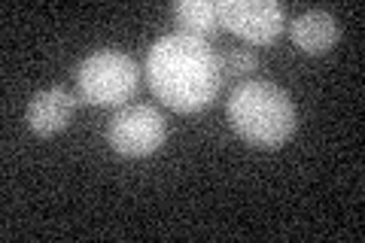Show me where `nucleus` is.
I'll use <instances>...</instances> for the list:
<instances>
[{"instance_id":"1","label":"nucleus","mask_w":365,"mask_h":243,"mask_svg":"<svg viewBox=\"0 0 365 243\" xmlns=\"http://www.w3.org/2000/svg\"><path fill=\"white\" fill-rule=\"evenodd\" d=\"M146 79L155 98L177 113H201L222 86L220 55L204 37L168 33L146 55Z\"/></svg>"},{"instance_id":"2","label":"nucleus","mask_w":365,"mask_h":243,"mask_svg":"<svg viewBox=\"0 0 365 243\" xmlns=\"http://www.w3.org/2000/svg\"><path fill=\"white\" fill-rule=\"evenodd\" d=\"M232 131L259 149H277L295 131V107L280 86L265 79H244L225 103Z\"/></svg>"},{"instance_id":"4","label":"nucleus","mask_w":365,"mask_h":243,"mask_svg":"<svg viewBox=\"0 0 365 243\" xmlns=\"http://www.w3.org/2000/svg\"><path fill=\"white\" fill-rule=\"evenodd\" d=\"M165 137L168 119L153 103H128L107 125V143L125 158H143L158 152Z\"/></svg>"},{"instance_id":"5","label":"nucleus","mask_w":365,"mask_h":243,"mask_svg":"<svg viewBox=\"0 0 365 243\" xmlns=\"http://www.w3.org/2000/svg\"><path fill=\"white\" fill-rule=\"evenodd\" d=\"M283 25L287 13L277 0H220V28H228L247 43H274Z\"/></svg>"},{"instance_id":"9","label":"nucleus","mask_w":365,"mask_h":243,"mask_svg":"<svg viewBox=\"0 0 365 243\" xmlns=\"http://www.w3.org/2000/svg\"><path fill=\"white\" fill-rule=\"evenodd\" d=\"M220 55V73L222 79H247L250 73H256L259 58L247 46H232V49H216Z\"/></svg>"},{"instance_id":"6","label":"nucleus","mask_w":365,"mask_h":243,"mask_svg":"<svg viewBox=\"0 0 365 243\" xmlns=\"http://www.w3.org/2000/svg\"><path fill=\"white\" fill-rule=\"evenodd\" d=\"M79 98L67 88H46L28 103V128L40 137H52L71 125Z\"/></svg>"},{"instance_id":"7","label":"nucleus","mask_w":365,"mask_h":243,"mask_svg":"<svg viewBox=\"0 0 365 243\" xmlns=\"http://www.w3.org/2000/svg\"><path fill=\"white\" fill-rule=\"evenodd\" d=\"M289 37L307 55H323L329 52L341 37V25L332 13L326 9H307L289 21Z\"/></svg>"},{"instance_id":"3","label":"nucleus","mask_w":365,"mask_h":243,"mask_svg":"<svg viewBox=\"0 0 365 243\" xmlns=\"http://www.w3.org/2000/svg\"><path fill=\"white\" fill-rule=\"evenodd\" d=\"M140 86V67L128 52L98 49L76 67L79 98L95 107H122Z\"/></svg>"},{"instance_id":"8","label":"nucleus","mask_w":365,"mask_h":243,"mask_svg":"<svg viewBox=\"0 0 365 243\" xmlns=\"http://www.w3.org/2000/svg\"><path fill=\"white\" fill-rule=\"evenodd\" d=\"M170 13L177 19L180 33L207 40L220 31V4H213V0H177Z\"/></svg>"}]
</instances>
